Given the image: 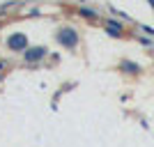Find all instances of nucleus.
Listing matches in <instances>:
<instances>
[{"instance_id": "39448f33", "label": "nucleus", "mask_w": 154, "mask_h": 147, "mask_svg": "<svg viewBox=\"0 0 154 147\" xmlns=\"http://www.w3.org/2000/svg\"><path fill=\"white\" fill-rule=\"evenodd\" d=\"M81 14H85L88 19H94V12H92V9H81Z\"/></svg>"}, {"instance_id": "0eeeda50", "label": "nucleus", "mask_w": 154, "mask_h": 147, "mask_svg": "<svg viewBox=\"0 0 154 147\" xmlns=\"http://www.w3.org/2000/svg\"><path fill=\"white\" fill-rule=\"evenodd\" d=\"M152 2H154V0H152Z\"/></svg>"}, {"instance_id": "f257e3e1", "label": "nucleus", "mask_w": 154, "mask_h": 147, "mask_svg": "<svg viewBox=\"0 0 154 147\" xmlns=\"http://www.w3.org/2000/svg\"><path fill=\"white\" fill-rule=\"evenodd\" d=\"M58 41H60L62 46H69V48H71V46L78 44V35L71 30V28H64V30L58 32Z\"/></svg>"}, {"instance_id": "20e7f679", "label": "nucleus", "mask_w": 154, "mask_h": 147, "mask_svg": "<svg viewBox=\"0 0 154 147\" xmlns=\"http://www.w3.org/2000/svg\"><path fill=\"white\" fill-rule=\"evenodd\" d=\"M108 32L113 35V37H117V35H122V28L115 26V23H108Z\"/></svg>"}, {"instance_id": "423d86ee", "label": "nucleus", "mask_w": 154, "mask_h": 147, "mask_svg": "<svg viewBox=\"0 0 154 147\" xmlns=\"http://www.w3.org/2000/svg\"><path fill=\"white\" fill-rule=\"evenodd\" d=\"M122 67H124V69H131V71H138V67H134V64H129V62H124Z\"/></svg>"}, {"instance_id": "7ed1b4c3", "label": "nucleus", "mask_w": 154, "mask_h": 147, "mask_svg": "<svg viewBox=\"0 0 154 147\" xmlns=\"http://www.w3.org/2000/svg\"><path fill=\"white\" fill-rule=\"evenodd\" d=\"M23 55H26L28 62H35V60H39V58H44V55H46V48H28Z\"/></svg>"}, {"instance_id": "f03ea898", "label": "nucleus", "mask_w": 154, "mask_h": 147, "mask_svg": "<svg viewBox=\"0 0 154 147\" xmlns=\"http://www.w3.org/2000/svg\"><path fill=\"white\" fill-rule=\"evenodd\" d=\"M7 46H9L12 51H26V48H28V37H26V35H21V32H16V35L9 37Z\"/></svg>"}]
</instances>
